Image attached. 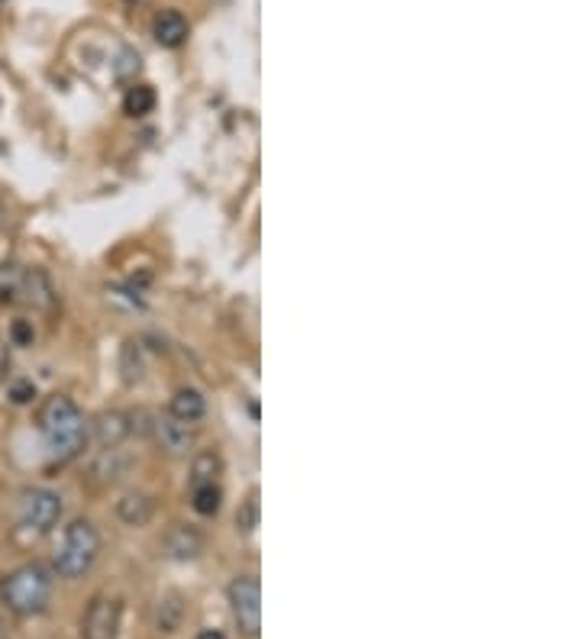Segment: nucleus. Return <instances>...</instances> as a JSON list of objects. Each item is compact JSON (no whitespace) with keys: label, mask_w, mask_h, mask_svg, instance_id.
I'll return each instance as SVG.
<instances>
[{"label":"nucleus","mask_w":581,"mask_h":639,"mask_svg":"<svg viewBox=\"0 0 581 639\" xmlns=\"http://www.w3.org/2000/svg\"><path fill=\"white\" fill-rule=\"evenodd\" d=\"M100 556V533L91 520H72L62 533V543L52 553V571L66 581L84 578Z\"/></svg>","instance_id":"4"},{"label":"nucleus","mask_w":581,"mask_h":639,"mask_svg":"<svg viewBox=\"0 0 581 639\" xmlns=\"http://www.w3.org/2000/svg\"><path fill=\"white\" fill-rule=\"evenodd\" d=\"M33 394H36V388H29V384H16V388H13V401H16V404H26Z\"/></svg>","instance_id":"21"},{"label":"nucleus","mask_w":581,"mask_h":639,"mask_svg":"<svg viewBox=\"0 0 581 639\" xmlns=\"http://www.w3.org/2000/svg\"><path fill=\"white\" fill-rule=\"evenodd\" d=\"M33 340H36L33 320H13L10 323V343L13 346H33Z\"/></svg>","instance_id":"20"},{"label":"nucleus","mask_w":581,"mask_h":639,"mask_svg":"<svg viewBox=\"0 0 581 639\" xmlns=\"http://www.w3.org/2000/svg\"><path fill=\"white\" fill-rule=\"evenodd\" d=\"M123 3H130V7H140V3H145V0H123Z\"/></svg>","instance_id":"25"},{"label":"nucleus","mask_w":581,"mask_h":639,"mask_svg":"<svg viewBox=\"0 0 581 639\" xmlns=\"http://www.w3.org/2000/svg\"><path fill=\"white\" fill-rule=\"evenodd\" d=\"M62 520V497L49 488H23L16 500V536L26 543L43 540Z\"/></svg>","instance_id":"5"},{"label":"nucleus","mask_w":581,"mask_h":639,"mask_svg":"<svg viewBox=\"0 0 581 639\" xmlns=\"http://www.w3.org/2000/svg\"><path fill=\"white\" fill-rule=\"evenodd\" d=\"M185 620V597L181 594H165L158 604H155V630L158 634H175Z\"/></svg>","instance_id":"14"},{"label":"nucleus","mask_w":581,"mask_h":639,"mask_svg":"<svg viewBox=\"0 0 581 639\" xmlns=\"http://www.w3.org/2000/svg\"><path fill=\"white\" fill-rule=\"evenodd\" d=\"M10 371V350H7V343L0 340V378Z\"/></svg>","instance_id":"22"},{"label":"nucleus","mask_w":581,"mask_h":639,"mask_svg":"<svg viewBox=\"0 0 581 639\" xmlns=\"http://www.w3.org/2000/svg\"><path fill=\"white\" fill-rule=\"evenodd\" d=\"M3 3H7V0H0V7H3Z\"/></svg>","instance_id":"26"},{"label":"nucleus","mask_w":581,"mask_h":639,"mask_svg":"<svg viewBox=\"0 0 581 639\" xmlns=\"http://www.w3.org/2000/svg\"><path fill=\"white\" fill-rule=\"evenodd\" d=\"M130 433H133V414H127V411H104L94 421V439L104 449H117Z\"/></svg>","instance_id":"11"},{"label":"nucleus","mask_w":581,"mask_h":639,"mask_svg":"<svg viewBox=\"0 0 581 639\" xmlns=\"http://www.w3.org/2000/svg\"><path fill=\"white\" fill-rule=\"evenodd\" d=\"M152 36L162 49H181L191 36V23L181 10L165 7L152 16Z\"/></svg>","instance_id":"9"},{"label":"nucleus","mask_w":581,"mask_h":639,"mask_svg":"<svg viewBox=\"0 0 581 639\" xmlns=\"http://www.w3.org/2000/svg\"><path fill=\"white\" fill-rule=\"evenodd\" d=\"M155 110V91L149 84H130L123 94V114L127 117H145Z\"/></svg>","instance_id":"16"},{"label":"nucleus","mask_w":581,"mask_h":639,"mask_svg":"<svg viewBox=\"0 0 581 639\" xmlns=\"http://www.w3.org/2000/svg\"><path fill=\"white\" fill-rule=\"evenodd\" d=\"M233 620L242 637H259L262 634V584L256 575H236L226 588Z\"/></svg>","instance_id":"6"},{"label":"nucleus","mask_w":581,"mask_h":639,"mask_svg":"<svg viewBox=\"0 0 581 639\" xmlns=\"http://www.w3.org/2000/svg\"><path fill=\"white\" fill-rule=\"evenodd\" d=\"M168 414L178 417V421H185V424H198V421H204V414H208V398H204L198 388H178V391L171 394Z\"/></svg>","instance_id":"12"},{"label":"nucleus","mask_w":581,"mask_h":639,"mask_svg":"<svg viewBox=\"0 0 581 639\" xmlns=\"http://www.w3.org/2000/svg\"><path fill=\"white\" fill-rule=\"evenodd\" d=\"M0 639H10V634H7V620L0 617Z\"/></svg>","instance_id":"24"},{"label":"nucleus","mask_w":581,"mask_h":639,"mask_svg":"<svg viewBox=\"0 0 581 639\" xmlns=\"http://www.w3.org/2000/svg\"><path fill=\"white\" fill-rule=\"evenodd\" d=\"M198 639H226V637H223L220 630H204V634H201V637H198Z\"/></svg>","instance_id":"23"},{"label":"nucleus","mask_w":581,"mask_h":639,"mask_svg":"<svg viewBox=\"0 0 581 639\" xmlns=\"http://www.w3.org/2000/svg\"><path fill=\"white\" fill-rule=\"evenodd\" d=\"M162 549L168 559L175 563H188V559H198L204 553V536L194 530V526H185V523H175L165 540H162Z\"/></svg>","instance_id":"10"},{"label":"nucleus","mask_w":581,"mask_h":639,"mask_svg":"<svg viewBox=\"0 0 581 639\" xmlns=\"http://www.w3.org/2000/svg\"><path fill=\"white\" fill-rule=\"evenodd\" d=\"M123 620V601L117 594H94L81 614V639H117Z\"/></svg>","instance_id":"7"},{"label":"nucleus","mask_w":581,"mask_h":639,"mask_svg":"<svg viewBox=\"0 0 581 639\" xmlns=\"http://www.w3.org/2000/svg\"><path fill=\"white\" fill-rule=\"evenodd\" d=\"M0 307H29V310H52L56 307V287L46 272L0 262Z\"/></svg>","instance_id":"3"},{"label":"nucleus","mask_w":581,"mask_h":639,"mask_svg":"<svg viewBox=\"0 0 581 639\" xmlns=\"http://www.w3.org/2000/svg\"><path fill=\"white\" fill-rule=\"evenodd\" d=\"M194 510L201 517H217L220 507H223V488L217 482H208V485H194Z\"/></svg>","instance_id":"17"},{"label":"nucleus","mask_w":581,"mask_h":639,"mask_svg":"<svg viewBox=\"0 0 581 639\" xmlns=\"http://www.w3.org/2000/svg\"><path fill=\"white\" fill-rule=\"evenodd\" d=\"M117 517L127 526H145L155 517V500L145 492H130V495H123L117 500Z\"/></svg>","instance_id":"13"},{"label":"nucleus","mask_w":581,"mask_h":639,"mask_svg":"<svg viewBox=\"0 0 581 639\" xmlns=\"http://www.w3.org/2000/svg\"><path fill=\"white\" fill-rule=\"evenodd\" d=\"M149 433H152V439L158 442V449H162L165 455H171V459L188 455V452L194 449V442H198L194 426L185 424V421H178V417H171V414H158V417H152Z\"/></svg>","instance_id":"8"},{"label":"nucleus","mask_w":581,"mask_h":639,"mask_svg":"<svg viewBox=\"0 0 581 639\" xmlns=\"http://www.w3.org/2000/svg\"><path fill=\"white\" fill-rule=\"evenodd\" d=\"M36 426L39 436L49 449V455L56 462H72L84 452L87 439H91V424L84 417V411L66 394H49L39 411H36Z\"/></svg>","instance_id":"1"},{"label":"nucleus","mask_w":581,"mask_h":639,"mask_svg":"<svg viewBox=\"0 0 581 639\" xmlns=\"http://www.w3.org/2000/svg\"><path fill=\"white\" fill-rule=\"evenodd\" d=\"M220 472H223V462H220L217 452H201V455H194V465H191V478H194V485L217 482Z\"/></svg>","instance_id":"18"},{"label":"nucleus","mask_w":581,"mask_h":639,"mask_svg":"<svg viewBox=\"0 0 581 639\" xmlns=\"http://www.w3.org/2000/svg\"><path fill=\"white\" fill-rule=\"evenodd\" d=\"M256 526H259V492H249V497L242 500V507L236 513V530L242 536H252Z\"/></svg>","instance_id":"19"},{"label":"nucleus","mask_w":581,"mask_h":639,"mask_svg":"<svg viewBox=\"0 0 581 639\" xmlns=\"http://www.w3.org/2000/svg\"><path fill=\"white\" fill-rule=\"evenodd\" d=\"M52 588H56L52 568L43 566V563H23L3 575L0 601L16 617H36L49 607Z\"/></svg>","instance_id":"2"},{"label":"nucleus","mask_w":581,"mask_h":639,"mask_svg":"<svg viewBox=\"0 0 581 639\" xmlns=\"http://www.w3.org/2000/svg\"><path fill=\"white\" fill-rule=\"evenodd\" d=\"M120 375L127 384H140L145 378V362H143V346L137 340H127L123 350H120Z\"/></svg>","instance_id":"15"}]
</instances>
